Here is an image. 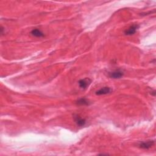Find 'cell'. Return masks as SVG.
<instances>
[{"mask_svg":"<svg viewBox=\"0 0 156 156\" xmlns=\"http://www.w3.org/2000/svg\"><path fill=\"white\" fill-rule=\"evenodd\" d=\"M124 73L120 70L113 71L112 72L108 73V76L110 78L113 79H120L123 76Z\"/></svg>","mask_w":156,"mask_h":156,"instance_id":"obj_1","label":"cell"},{"mask_svg":"<svg viewBox=\"0 0 156 156\" xmlns=\"http://www.w3.org/2000/svg\"><path fill=\"white\" fill-rule=\"evenodd\" d=\"M139 28L138 25H133L130 26L128 29H126L125 31V34L126 35H134Z\"/></svg>","mask_w":156,"mask_h":156,"instance_id":"obj_2","label":"cell"},{"mask_svg":"<svg viewBox=\"0 0 156 156\" xmlns=\"http://www.w3.org/2000/svg\"><path fill=\"white\" fill-rule=\"evenodd\" d=\"M92 82V81L88 78H86L84 79H81L79 80L78 84L80 88H81L82 89H86L90 85Z\"/></svg>","mask_w":156,"mask_h":156,"instance_id":"obj_3","label":"cell"},{"mask_svg":"<svg viewBox=\"0 0 156 156\" xmlns=\"http://www.w3.org/2000/svg\"><path fill=\"white\" fill-rule=\"evenodd\" d=\"M155 143V141L154 140H149V141H142V142H141L139 145V146L140 148L142 149H149L151 148L152 146L154 145Z\"/></svg>","mask_w":156,"mask_h":156,"instance_id":"obj_4","label":"cell"},{"mask_svg":"<svg viewBox=\"0 0 156 156\" xmlns=\"http://www.w3.org/2000/svg\"><path fill=\"white\" fill-rule=\"evenodd\" d=\"M74 120L76 122V123L79 126H84L86 124V119H83L81 116L79 115H74Z\"/></svg>","mask_w":156,"mask_h":156,"instance_id":"obj_5","label":"cell"},{"mask_svg":"<svg viewBox=\"0 0 156 156\" xmlns=\"http://www.w3.org/2000/svg\"><path fill=\"white\" fill-rule=\"evenodd\" d=\"M112 92V89L110 87H102L99 90L96 92V95H104V94H107L110 93Z\"/></svg>","mask_w":156,"mask_h":156,"instance_id":"obj_6","label":"cell"},{"mask_svg":"<svg viewBox=\"0 0 156 156\" xmlns=\"http://www.w3.org/2000/svg\"><path fill=\"white\" fill-rule=\"evenodd\" d=\"M76 104L79 106H88L90 104V102L86 98H80L76 101Z\"/></svg>","mask_w":156,"mask_h":156,"instance_id":"obj_7","label":"cell"},{"mask_svg":"<svg viewBox=\"0 0 156 156\" xmlns=\"http://www.w3.org/2000/svg\"><path fill=\"white\" fill-rule=\"evenodd\" d=\"M31 34L36 37H44V34L39 29H34L31 31Z\"/></svg>","mask_w":156,"mask_h":156,"instance_id":"obj_8","label":"cell"},{"mask_svg":"<svg viewBox=\"0 0 156 156\" xmlns=\"http://www.w3.org/2000/svg\"><path fill=\"white\" fill-rule=\"evenodd\" d=\"M3 31H4V29H3V27L1 26V35L3 34Z\"/></svg>","mask_w":156,"mask_h":156,"instance_id":"obj_9","label":"cell"}]
</instances>
